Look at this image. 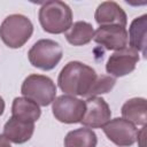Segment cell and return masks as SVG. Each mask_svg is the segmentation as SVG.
Returning <instances> with one entry per match:
<instances>
[{
    "label": "cell",
    "instance_id": "obj_1",
    "mask_svg": "<svg viewBox=\"0 0 147 147\" xmlns=\"http://www.w3.org/2000/svg\"><path fill=\"white\" fill-rule=\"evenodd\" d=\"M96 77L98 75L92 67L79 61H71L60 71L57 84L61 91L68 95L87 98Z\"/></svg>",
    "mask_w": 147,
    "mask_h": 147
},
{
    "label": "cell",
    "instance_id": "obj_2",
    "mask_svg": "<svg viewBox=\"0 0 147 147\" xmlns=\"http://www.w3.org/2000/svg\"><path fill=\"white\" fill-rule=\"evenodd\" d=\"M39 23L47 33H65L72 25V11L70 7L60 0L46 1L38 13Z\"/></svg>",
    "mask_w": 147,
    "mask_h": 147
},
{
    "label": "cell",
    "instance_id": "obj_3",
    "mask_svg": "<svg viewBox=\"0 0 147 147\" xmlns=\"http://www.w3.org/2000/svg\"><path fill=\"white\" fill-rule=\"evenodd\" d=\"M33 33V24L25 15L11 14L0 25V38L9 48L24 46Z\"/></svg>",
    "mask_w": 147,
    "mask_h": 147
},
{
    "label": "cell",
    "instance_id": "obj_4",
    "mask_svg": "<svg viewBox=\"0 0 147 147\" xmlns=\"http://www.w3.org/2000/svg\"><path fill=\"white\" fill-rule=\"evenodd\" d=\"M21 93L24 98L34 101L39 107H47L56 96V85L47 76L32 74L22 83Z\"/></svg>",
    "mask_w": 147,
    "mask_h": 147
},
{
    "label": "cell",
    "instance_id": "obj_5",
    "mask_svg": "<svg viewBox=\"0 0 147 147\" xmlns=\"http://www.w3.org/2000/svg\"><path fill=\"white\" fill-rule=\"evenodd\" d=\"M63 49L61 45L52 39H40L32 45L28 52L30 63L40 70L54 69L61 61Z\"/></svg>",
    "mask_w": 147,
    "mask_h": 147
},
{
    "label": "cell",
    "instance_id": "obj_6",
    "mask_svg": "<svg viewBox=\"0 0 147 147\" xmlns=\"http://www.w3.org/2000/svg\"><path fill=\"white\" fill-rule=\"evenodd\" d=\"M85 101L74 96L63 94L54 99L52 102V113L54 117L64 124L80 123L85 114Z\"/></svg>",
    "mask_w": 147,
    "mask_h": 147
},
{
    "label": "cell",
    "instance_id": "obj_7",
    "mask_svg": "<svg viewBox=\"0 0 147 147\" xmlns=\"http://www.w3.org/2000/svg\"><path fill=\"white\" fill-rule=\"evenodd\" d=\"M102 130L107 138L118 147L132 146L137 141V137L139 133L136 125L124 119L123 117L110 119L102 126Z\"/></svg>",
    "mask_w": 147,
    "mask_h": 147
},
{
    "label": "cell",
    "instance_id": "obj_8",
    "mask_svg": "<svg viewBox=\"0 0 147 147\" xmlns=\"http://www.w3.org/2000/svg\"><path fill=\"white\" fill-rule=\"evenodd\" d=\"M139 62V53L131 47L115 51L106 63V71L109 76L117 78L131 74Z\"/></svg>",
    "mask_w": 147,
    "mask_h": 147
},
{
    "label": "cell",
    "instance_id": "obj_9",
    "mask_svg": "<svg viewBox=\"0 0 147 147\" xmlns=\"http://www.w3.org/2000/svg\"><path fill=\"white\" fill-rule=\"evenodd\" d=\"M86 109L80 123L87 129H100L110 121L111 111L105 99L90 96L85 100Z\"/></svg>",
    "mask_w": 147,
    "mask_h": 147
},
{
    "label": "cell",
    "instance_id": "obj_10",
    "mask_svg": "<svg viewBox=\"0 0 147 147\" xmlns=\"http://www.w3.org/2000/svg\"><path fill=\"white\" fill-rule=\"evenodd\" d=\"M93 40L108 51H119L127 46V31L119 25L99 26L94 32Z\"/></svg>",
    "mask_w": 147,
    "mask_h": 147
},
{
    "label": "cell",
    "instance_id": "obj_11",
    "mask_svg": "<svg viewBox=\"0 0 147 147\" xmlns=\"http://www.w3.org/2000/svg\"><path fill=\"white\" fill-rule=\"evenodd\" d=\"M94 18L100 26L103 25H119L125 28L127 17L123 8L114 1L101 2L94 14Z\"/></svg>",
    "mask_w": 147,
    "mask_h": 147
},
{
    "label": "cell",
    "instance_id": "obj_12",
    "mask_svg": "<svg viewBox=\"0 0 147 147\" xmlns=\"http://www.w3.org/2000/svg\"><path fill=\"white\" fill-rule=\"evenodd\" d=\"M34 132V123L24 122L10 117L3 125V136L14 144H24L29 141Z\"/></svg>",
    "mask_w": 147,
    "mask_h": 147
},
{
    "label": "cell",
    "instance_id": "obj_13",
    "mask_svg": "<svg viewBox=\"0 0 147 147\" xmlns=\"http://www.w3.org/2000/svg\"><path fill=\"white\" fill-rule=\"evenodd\" d=\"M127 42L131 48L141 52L146 57V46H147V15L144 14L139 17H136L129 28L127 32Z\"/></svg>",
    "mask_w": 147,
    "mask_h": 147
},
{
    "label": "cell",
    "instance_id": "obj_14",
    "mask_svg": "<svg viewBox=\"0 0 147 147\" xmlns=\"http://www.w3.org/2000/svg\"><path fill=\"white\" fill-rule=\"evenodd\" d=\"M41 115L40 107L32 100L24 98V96H17L14 99L11 105V116L24 121L29 123H34L39 119Z\"/></svg>",
    "mask_w": 147,
    "mask_h": 147
},
{
    "label": "cell",
    "instance_id": "obj_15",
    "mask_svg": "<svg viewBox=\"0 0 147 147\" xmlns=\"http://www.w3.org/2000/svg\"><path fill=\"white\" fill-rule=\"evenodd\" d=\"M122 116L134 125L145 126L147 122V108L145 98H132L122 106Z\"/></svg>",
    "mask_w": 147,
    "mask_h": 147
},
{
    "label": "cell",
    "instance_id": "obj_16",
    "mask_svg": "<svg viewBox=\"0 0 147 147\" xmlns=\"http://www.w3.org/2000/svg\"><path fill=\"white\" fill-rule=\"evenodd\" d=\"M67 41L72 46H84L88 44L94 36V29L91 23L85 21L75 22L65 32Z\"/></svg>",
    "mask_w": 147,
    "mask_h": 147
},
{
    "label": "cell",
    "instance_id": "obj_17",
    "mask_svg": "<svg viewBox=\"0 0 147 147\" xmlns=\"http://www.w3.org/2000/svg\"><path fill=\"white\" fill-rule=\"evenodd\" d=\"M64 147H96L98 138L92 129L80 127L67 133Z\"/></svg>",
    "mask_w": 147,
    "mask_h": 147
},
{
    "label": "cell",
    "instance_id": "obj_18",
    "mask_svg": "<svg viewBox=\"0 0 147 147\" xmlns=\"http://www.w3.org/2000/svg\"><path fill=\"white\" fill-rule=\"evenodd\" d=\"M116 84V79L109 75H101L98 76L95 82L93 83L91 91L88 93V96H98L99 94H105L108 93L113 90V87Z\"/></svg>",
    "mask_w": 147,
    "mask_h": 147
},
{
    "label": "cell",
    "instance_id": "obj_19",
    "mask_svg": "<svg viewBox=\"0 0 147 147\" xmlns=\"http://www.w3.org/2000/svg\"><path fill=\"white\" fill-rule=\"evenodd\" d=\"M0 147H11L10 141L3 134H0Z\"/></svg>",
    "mask_w": 147,
    "mask_h": 147
},
{
    "label": "cell",
    "instance_id": "obj_20",
    "mask_svg": "<svg viewBox=\"0 0 147 147\" xmlns=\"http://www.w3.org/2000/svg\"><path fill=\"white\" fill-rule=\"evenodd\" d=\"M3 111H5V101H3V99L0 96V116L3 114Z\"/></svg>",
    "mask_w": 147,
    "mask_h": 147
}]
</instances>
